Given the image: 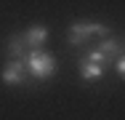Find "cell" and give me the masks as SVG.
Listing matches in <instances>:
<instances>
[{"instance_id":"cell-4","label":"cell","mask_w":125,"mask_h":120,"mask_svg":"<svg viewBox=\"0 0 125 120\" xmlns=\"http://www.w3.org/2000/svg\"><path fill=\"white\" fill-rule=\"evenodd\" d=\"M21 40H24L27 51H35V48H43V43L48 40V27H45V24H32V27L27 29L24 35H21Z\"/></svg>"},{"instance_id":"cell-8","label":"cell","mask_w":125,"mask_h":120,"mask_svg":"<svg viewBox=\"0 0 125 120\" xmlns=\"http://www.w3.org/2000/svg\"><path fill=\"white\" fill-rule=\"evenodd\" d=\"M115 70H117V77L120 80H125V53L120 56V59H115V64H112Z\"/></svg>"},{"instance_id":"cell-1","label":"cell","mask_w":125,"mask_h":120,"mask_svg":"<svg viewBox=\"0 0 125 120\" xmlns=\"http://www.w3.org/2000/svg\"><path fill=\"white\" fill-rule=\"evenodd\" d=\"M27 72L32 77V83H45L56 75V59L53 53L43 51V48H35V51H27Z\"/></svg>"},{"instance_id":"cell-3","label":"cell","mask_w":125,"mask_h":120,"mask_svg":"<svg viewBox=\"0 0 125 120\" xmlns=\"http://www.w3.org/2000/svg\"><path fill=\"white\" fill-rule=\"evenodd\" d=\"M0 77H3L5 85H27V88H32V77L27 72V61H11L8 59L3 72H0Z\"/></svg>"},{"instance_id":"cell-6","label":"cell","mask_w":125,"mask_h":120,"mask_svg":"<svg viewBox=\"0 0 125 120\" xmlns=\"http://www.w3.org/2000/svg\"><path fill=\"white\" fill-rule=\"evenodd\" d=\"M5 51H8L11 61H24L27 59V46H24V40H21V35H11Z\"/></svg>"},{"instance_id":"cell-5","label":"cell","mask_w":125,"mask_h":120,"mask_svg":"<svg viewBox=\"0 0 125 120\" xmlns=\"http://www.w3.org/2000/svg\"><path fill=\"white\" fill-rule=\"evenodd\" d=\"M96 51H101L106 59L115 61V59H120L125 53V40H120V37H104L99 46H96Z\"/></svg>"},{"instance_id":"cell-2","label":"cell","mask_w":125,"mask_h":120,"mask_svg":"<svg viewBox=\"0 0 125 120\" xmlns=\"http://www.w3.org/2000/svg\"><path fill=\"white\" fill-rule=\"evenodd\" d=\"M67 29H69L67 43H69L72 48L85 46L91 35H101V37H106V35H109V27H106V24H101V22H72Z\"/></svg>"},{"instance_id":"cell-7","label":"cell","mask_w":125,"mask_h":120,"mask_svg":"<svg viewBox=\"0 0 125 120\" xmlns=\"http://www.w3.org/2000/svg\"><path fill=\"white\" fill-rule=\"evenodd\" d=\"M101 77H104V67L80 59V80H83V83H96V80H101Z\"/></svg>"}]
</instances>
